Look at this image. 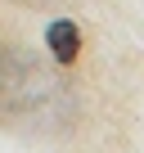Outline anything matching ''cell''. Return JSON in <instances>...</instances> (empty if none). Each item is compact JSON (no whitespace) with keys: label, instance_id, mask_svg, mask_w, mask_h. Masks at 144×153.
I'll return each instance as SVG.
<instances>
[{"label":"cell","instance_id":"obj_1","mask_svg":"<svg viewBox=\"0 0 144 153\" xmlns=\"http://www.w3.org/2000/svg\"><path fill=\"white\" fill-rule=\"evenodd\" d=\"M45 45H50V54H54L59 63H72V59H77V50H81V32L72 27V23H50Z\"/></svg>","mask_w":144,"mask_h":153}]
</instances>
